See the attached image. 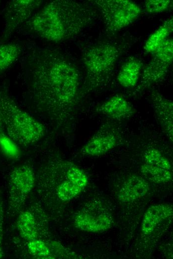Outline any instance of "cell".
Wrapping results in <instances>:
<instances>
[{
    "label": "cell",
    "mask_w": 173,
    "mask_h": 259,
    "mask_svg": "<svg viewBox=\"0 0 173 259\" xmlns=\"http://www.w3.org/2000/svg\"><path fill=\"white\" fill-rule=\"evenodd\" d=\"M24 66L30 105L58 133L70 134L82 94L78 69L60 52L50 48L31 49Z\"/></svg>",
    "instance_id": "1"
},
{
    "label": "cell",
    "mask_w": 173,
    "mask_h": 259,
    "mask_svg": "<svg viewBox=\"0 0 173 259\" xmlns=\"http://www.w3.org/2000/svg\"><path fill=\"white\" fill-rule=\"evenodd\" d=\"M96 12L88 2L54 0L24 23L26 29L47 41L58 43L73 38L94 21Z\"/></svg>",
    "instance_id": "2"
},
{
    "label": "cell",
    "mask_w": 173,
    "mask_h": 259,
    "mask_svg": "<svg viewBox=\"0 0 173 259\" xmlns=\"http://www.w3.org/2000/svg\"><path fill=\"white\" fill-rule=\"evenodd\" d=\"M0 118L7 134L18 145H32L46 133L45 126L3 91H0Z\"/></svg>",
    "instance_id": "3"
},
{
    "label": "cell",
    "mask_w": 173,
    "mask_h": 259,
    "mask_svg": "<svg viewBox=\"0 0 173 259\" xmlns=\"http://www.w3.org/2000/svg\"><path fill=\"white\" fill-rule=\"evenodd\" d=\"M120 54L117 46L107 42L92 45L84 51L82 60L85 70L83 87L86 91H93L108 82Z\"/></svg>",
    "instance_id": "4"
},
{
    "label": "cell",
    "mask_w": 173,
    "mask_h": 259,
    "mask_svg": "<svg viewBox=\"0 0 173 259\" xmlns=\"http://www.w3.org/2000/svg\"><path fill=\"white\" fill-rule=\"evenodd\" d=\"M92 3L99 11L108 33H115L135 21L141 8L129 0H96Z\"/></svg>",
    "instance_id": "5"
},
{
    "label": "cell",
    "mask_w": 173,
    "mask_h": 259,
    "mask_svg": "<svg viewBox=\"0 0 173 259\" xmlns=\"http://www.w3.org/2000/svg\"><path fill=\"white\" fill-rule=\"evenodd\" d=\"M36 175L32 167L26 164L13 168L8 176V210L18 214L35 186Z\"/></svg>",
    "instance_id": "6"
},
{
    "label": "cell",
    "mask_w": 173,
    "mask_h": 259,
    "mask_svg": "<svg viewBox=\"0 0 173 259\" xmlns=\"http://www.w3.org/2000/svg\"><path fill=\"white\" fill-rule=\"evenodd\" d=\"M154 56L144 68L140 82L135 88L137 94L162 81L173 60V40L168 38L154 53Z\"/></svg>",
    "instance_id": "7"
},
{
    "label": "cell",
    "mask_w": 173,
    "mask_h": 259,
    "mask_svg": "<svg viewBox=\"0 0 173 259\" xmlns=\"http://www.w3.org/2000/svg\"><path fill=\"white\" fill-rule=\"evenodd\" d=\"M88 178L85 171L70 162L67 176L51 196L43 203L49 211L53 202H67L78 196L86 187Z\"/></svg>",
    "instance_id": "8"
},
{
    "label": "cell",
    "mask_w": 173,
    "mask_h": 259,
    "mask_svg": "<svg viewBox=\"0 0 173 259\" xmlns=\"http://www.w3.org/2000/svg\"><path fill=\"white\" fill-rule=\"evenodd\" d=\"M42 3L41 0L9 1L4 10L2 39H7L19 26L26 22Z\"/></svg>",
    "instance_id": "9"
},
{
    "label": "cell",
    "mask_w": 173,
    "mask_h": 259,
    "mask_svg": "<svg viewBox=\"0 0 173 259\" xmlns=\"http://www.w3.org/2000/svg\"><path fill=\"white\" fill-rule=\"evenodd\" d=\"M75 226L80 230L92 233L104 232L113 224L111 215L96 205L88 204L76 213Z\"/></svg>",
    "instance_id": "10"
},
{
    "label": "cell",
    "mask_w": 173,
    "mask_h": 259,
    "mask_svg": "<svg viewBox=\"0 0 173 259\" xmlns=\"http://www.w3.org/2000/svg\"><path fill=\"white\" fill-rule=\"evenodd\" d=\"M119 132L110 125H103L86 142L81 153L88 156L103 155L113 149L119 141Z\"/></svg>",
    "instance_id": "11"
},
{
    "label": "cell",
    "mask_w": 173,
    "mask_h": 259,
    "mask_svg": "<svg viewBox=\"0 0 173 259\" xmlns=\"http://www.w3.org/2000/svg\"><path fill=\"white\" fill-rule=\"evenodd\" d=\"M155 116L163 133L173 141V102L159 92L153 90L150 95Z\"/></svg>",
    "instance_id": "12"
},
{
    "label": "cell",
    "mask_w": 173,
    "mask_h": 259,
    "mask_svg": "<svg viewBox=\"0 0 173 259\" xmlns=\"http://www.w3.org/2000/svg\"><path fill=\"white\" fill-rule=\"evenodd\" d=\"M97 113L112 120L122 121L132 117L135 109L123 96L115 95L96 107Z\"/></svg>",
    "instance_id": "13"
},
{
    "label": "cell",
    "mask_w": 173,
    "mask_h": 259,
    "mask_svg": "<svg viewBox=\"0 0 173 259\" xmlns=\"http://www.w3.org/2000/svg\"><path fill=\"white\" fill-rule=\"evenodd\" d=\"M27 248L30 254L38 259H52L57 258H71L76 257L74 253H70L63 246L57 242L52 243L42 239H37L27 242Z\"/></svg>",
    "instance_id": "14"
},
{
    "label": "cell",
    "mask_w": 173,
    "mask_h": 259,
    "mask_svg": "<svg viewBox=\"0 0 173 259\" xmlns=\"http://www.w3.org/2000/svg\"><path fill=\"white\" fill-rule=\"evenodd\" d=\"M149 190V184L145 178L133 174L123 181L117 197L122 202H131L144 197Z\"/></svg>",
    "instance_id": "15"
},
{
    "label": "cell",
    "mask_w": 173,
    "mask_h": 259,
    "mask_svg": "<svg viewBox=\"0 0 173 259\" xmlns=\"http://www.w3.org/2000/svg\"><path fill=\"white\" fill-rule=\"evenodd\" d=\"M173 207L167 204H159L150 206L145 212L141 223V231L150 235L162 221L173 215Z\"/></svg>",
    "instance_id": "16"
},
{
    "label": "cell",
    "mask_w": 173,
    "mask_h": 259,
    "mask_svg": "<svg viewBox=\"0 0 173 259\" xmlns=\"http://www.w3.org/2000/svg\"><path fill=\"white\" fill-rule=\"evenodd\" d=\"M18 214L16 225L21 237L27 242L41 239V229L35 213L27 209L21 210Z\"/></svg>",
    "instance_id": "17"
},
{
    "label": "cell",
    "mask_w": 173,
    "mask_h": 259,
    "mask_svg": "<svg viewBox=\"0 0 173 259\" xmlns=\"http://www.w3.org/2000/svg\"><path fill=\"white\" fill-rule=\"evenodd\" d=\"M143 63L136 58H131L121 67L117 77L118 83L125 88H133L137 85Z\"/></svg>",
    "instance_id": "18"
},
{
    "label": "cell",
    "mask_w": 173,
    "mask_h": 259,
    "mask_svg": "<svg viewBox=\"0 0 173 259\" xmlns=\"http://www.w3.org/2000/svg\"><path fill=\"white\" fill-rule=\"evenodd\" d=\"M173 21L171 17L166 20L148 38L144 45V49L146 53H154L163 42L168 38L173 32Z\"/></svg>",
    "instance_id": "19"
},
{
    "label": "cell",
    "mask_w": 173,
    "mask_h": 259,
    "mask_svg": "<svg viewBox=\"0 0 173 259\" xmlns=\"http://www.w3.org/2000/svg\"><path fill=\"white\" fill-rule=\"evenodd\" d=\"M21 52V47L17 44H0V72L8 69L17 60Z\"/></svg>",
    "instance_id": "20"
},
{
    "label": "cell",
    "mask_w": 173,
    "mask_h": 259,
    "mask_svg": "<svg viewBox=\"0 0 173 259\" xmlns=\"http://www.w3.org/2000/svg\"><path fill=\"white\" fill-rule=\"evenodd\" d=\"M0 150L7 158L17 160L20 156L19 145L7 134L0 118Z\"/></svg>",
    "instance_id": "21"
},
{
    "label": "cell",
    "mask_w": 173,
    "mask_h": 259,
    "mask_svg": "<svg viewBox=\"0 0 173 259\" xmlns=\"http://www.w3.org/2000/svg\"><path fill=\"white\" fill-rule=\"evenodd\" d=\"M143 163L154 167L172 170L170 160L158 149L149 147L143 155Z\"/></svg>",
    "instance_id": "22"
},
{
    "label": "cell",
    "mask_w": 173,
    "mask_h": 259,
    "mask_svg": "<svg viewBox=\"0 0 173 259\" xmlns=\"http://www.w3.org/2000/svg\"><path fill=\"white\" fill-rule=\"evenodd\" d=\"M141 172L146 179L156 183H166L172 178V171L164 170L143 163Z\"/></svg>",
    "instance_id": "23"
},
{
    "label": "cell",
    "mask_w": 173,
    "mask_h": 259,
    "mask_svg": "<svg viewBox=\"0 0 173 259\" xmlns=\"http://www.w3.org/2000/svg\"><path fill=\"white\" fill-rule=\"evenodd\" d=\"M171 3L170 0H147L145 2V9L148 13L156 14L167 10Z\"/></svg>",
    "instance_id": "24"
},
{
    "label": "cell",
    "mask_w": 173,
    "mask_h": 259,
    "mask_svg": "<svg viewBox=\"0 0 173 259\" xmlns=\"http://www.w3.org/2000/svg\"><path fill=\"white\" fill-rule=\"evenodd\" d=\"M4 211L3 202L0 194V259L4 257L2 242L3 236Z\"/></svg>",
    "instance_id": "25"
}]
</instances>
